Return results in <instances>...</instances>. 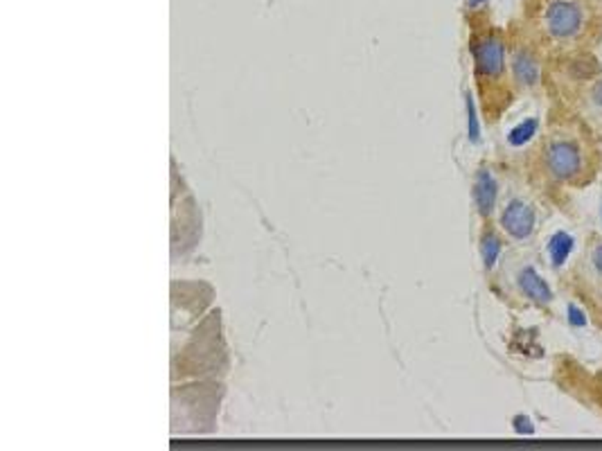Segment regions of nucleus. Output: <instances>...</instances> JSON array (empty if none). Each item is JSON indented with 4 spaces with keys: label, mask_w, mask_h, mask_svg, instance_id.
<instances>
[{
    "label": "nucleus",
    "mask_w": 602,
    "mask_h": 451,
    "mask_svg": "<svg viewBox=\"0 0 602 451\" xmlns=\"http://www.w3.org/2000/svg\"><path fill=\"white\" fill-rule=\"evenodd\" d=\"M602 165L598 129L584 117H562L544 134L539 144V172L557 187L589 186Z\"/></svg>",
    "instance_id": "1"
},
{
    "label": "nucleus",
    "mask_w": 602,
    "mask_h": 451,
    "mask_svg": "<svg viewBox=\"0 0 602 451\" xmlns=\"http://www.w3.org/2000/svg\"><path fill=\"white\" fill-rule=\"evenodd\" d=\"M539 30L560 50H575L591 37L593 12L584 0H544Z\"/></svg>",
    "instance_id": "2"
},
{
    "label": "nucleus",
    "mask_w": 602,
    "mask_h": 451,
    "mask_svg": "<svg viewBox=\"0 0 602 451\" xmlns=\"http://www.w3.org/2000/svg\"><path fill=\"white\" fill-rule=\"evenodd\" d=\"M499 223L501 230H503L510 239L521 244L530 242V239L535 238V233H537L539 226L537 205H535L530 199H526V196H512V199L503 205V210H501Z\"/></svg>",
    "instance_id": "3"
},
{
    "label": "nucleus",
    "mask_w": 602,
    "mask_h": 451,
    "mask_svg": "<svg viewBox=\"0 0 602 451\" xmlns=\"http://www.w3.org/2000/svg\"><path fill=\"white\" fill-rule=\"evenodd\" d=\"M472 56L476 73L485 80H499L505 73V43L494 34H485L472 41Z\"/></svg>",
    "instance_id": "4"
},
{
    "label": "nucleus",
    "mask_w": 602,
    "mask_h": 451,
    "mask_svg": "<svg viewBox=\"0 0 602 451\" xmlns=\"http://www.w3.org/2000/svg\"><path fill=\"white\" fill-rule=\"evenodd\" d=\"M580 282L589 293L602 296V235H591L578 262Z\"/></svg>",
    "instance_id": "5"
},
{
    "label": "nucleus",
    "mask_w": 602,
    "mask_h": 451,
    "mask_svg": "<svg viewBox=\"0 0 602 451\" xmlns=\"http://www.w3.org/2000/svg\"><path fill=\"white\" fill-rule=\"evenodd\" d=\"M510 70H512L514 84L526 91H535L542 86L544 65L542 59L530 48H517L510 56Z\"/></svg>",
    "instance_id": "6"
},
{
    "label": "nucleus",
    "mask_w": 602,
    "mask_h": 451,
    "mask_svg": "<svg viewBox=\"0 0 602 451\" xmlns=\"http://www.w3.org/2000/svg\"><path fill=\"white\" fill-rule=\"evenodd\" d=\"M514 284H517L519 293L526 298V300H528V303L537 305V308H544V309L553 305L551 287H548L546 280L542 278V273H539L533 265H526L517 271V275H514Z\"/></svg>",
    "instance_id": "7"
},
{
    "label": "nucleus",
    "mask_w": 602,
    "mask_h": 451,
    "mask_svg": "<svg viewBox=\"0 0 602 451\" xmlns=\"http://www.w3.org/2000/svg\"><path fill=\"white\" fill-rule=\"evenodd\" d=\"M580 117L589 122L593 129H602V74L584 80L578 93Z\"/></svg>",
    "instance_id": "8"
},
{
    "label": "nucleus",
    "mask_w": 602,
    "mask_h": 451,
    "mask_svg": "<svg viewBox=\"0 0 602 451\" xmlns=\"http://www.w3.org/2000/svg\"><path fill=\"white\" fill-rule=\"evenodd\" d=\"M496 196H499V186L490 169H478L476 181H474V204H476L481 217H490L496 208Z\"/></svg>",
    "instance_id": "9"
},
{
    "label": "nucleus",
    "mask_w": 602,
    "mask_h": 451,
    "mask_svg": "<svg viewBox=\"0 0 602 451\" xmlns=\"http://www.w3.org/2000/svg\"><path fill=\"white\" fill-rule=\"evenodd\" d=\"M501 239L496 238L494 233H487L483 235L481 239V253H483V262H485L487 269H492V266L496 265V260H499V253H501Z\"/></svg>",
    "instance_id": "10"
},
{
    "label": "nucleus",
    "mask_w": 602,
    "mask_h": 451,
    "mask_svg": "<svg viewBox=\"0 0 602 451\" xmlns=\"http://www.w3.org/2000/svg\"><path fill=\"white\" fill-rule=\"evenodd\" d=\"M487 0H467V5L469 7H474V10H476V7H481V5H485Z\"/></svg>",
    "instance_id": "11"
}]
</instances>
